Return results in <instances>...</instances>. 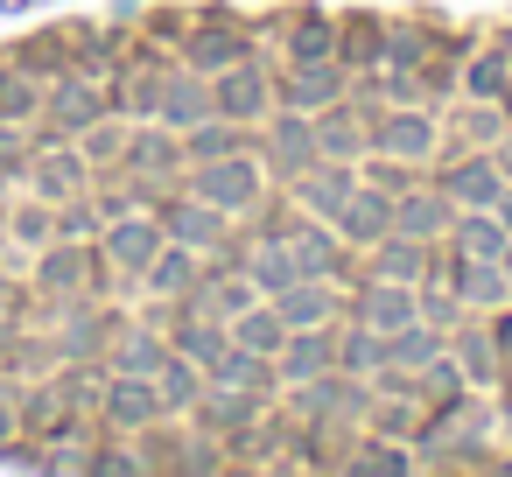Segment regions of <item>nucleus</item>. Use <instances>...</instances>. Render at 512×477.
Here are the masks:
<instances>
[{
  "instance_id": "nucleus-4",
  "label": "nucleus",
  "mask_w": 512,
  "mask_h": 477,
  "mask_svg": "<svg viewBox=\"0 0 512 477\" xmlns=\"http://www.w3.org/2000/svg\"><path fill=\"white\" fill-rule=\"evenodd\" d=\"M386 232H393V204H386L379 190H351L344 211H337V239H351V246H379Z\"/></svg>"
},
{
  "instance_id": "nucleus-22",
  "label": "nucleus",
  "mask_w": 512,
  "mask_h": 477,
  "mask_svg": "<svg viewBox=\"0 0 512 477\" xmlns=\"http://www.w3.org/2000/svg\"><path fill=\"white\" fill-rule=\"evenodd\" d=\"M358 323L407 330V323H414V295H400V288H365V295H358Z\"/></svg>"
},
{
  "instance_id": "nucleus-20",
  "label": "nucleus",
  "mask_w": 512,
  "mask_h": 477,
  "mask_svg": "<svg viewBox=\"0 0 512 477\" xmlns=\"http://www.w3.org/2000/svg\"><path fill=\"white\" fill-rule=\"evenodd\" d=\"M288 253H295V267H302V274H316V281H330V274H337V239H330V232H316V225H302V232L288 239Z\"/></svg>"
},
{
  "instance_id": "nucleus-16",
  "label": "nucleus",
  "mask_w": 512,
  "mask_h": 477,
  "mask_svg": "<svg viewBox=\"0 0 512 477\" xmlns=\"http://www.w3.org/2000/svg\"><path fill=\"white\" fill-rule=\"evenodd\" d=\"M232 344H246V351L274 358V351L288 344V323H281V309H239V316H232Z\"/></svg>"
},
{
  "instance_id": "nucleus-18",
  "label": "nucleus",
  "mask_w": 512,
  "mask_h": 477,
  "mask_svg": "<svg viewBox=\"0 0 512 477\" xmlns=\"http://www.w3.org/2000/svg\"><path fill=\"white\" fill-rule=\"evenodd\" d=\"M449 225V204L442 197H400L393 204V232H407V239H435Z\"/></svg>"
},
{
  "instance_id": "nucleus-42",
  "label": "nucleus",
  "mask_w": 512,
  "mask_h": 477,
  "mask_svg": "<svg viewBox=\"0 0 512 477\" xmlns=\"http://www.w3.org/2000/svg\"><path fill=\"white\" fill-rule=\"evenodd\" d=\"M505 211H512V204H505Z\"/></svg>"
},
{
  "instance_id": "nucleus-6",
  "label": "nucleus",
  "mask_w": 512,
  "mask_h": 477,
  "mask_svg": "<svg viewBox=\"0 0 512 477\" xmlns=\"http://www.w3.org/2000/svg\"><path fill=\"white\" fill-rule=\"evenodd\" d=\"M162 239L204 253V246L225 239V211H218V204H169V211H162Z\"/></svg>"
},
{
  "instance_id": "nucleus-15",
  "label": "nucleus",
  "mask_w": 512,
  "mask_h": 477,
  "mask_svg": "<svg viewBox=\"0 0 512 477\" xmlns=\"http://www.w3.org/2000/svg\"><path fill=\"white\" fill-rule=\"evenodd\" d=\"M36 281H43V295H71V288L85 281V253H78V239H57V246H43V260H36Z\"/></svg>"
},
{
  "instance_id": "nucleus-38",
  "label": "nucleus",
  "mask_w": 512,
  "mask_h": 477,
  "mask_svg": "<svg viewBox=\"0 0 512 477\" xmlns=\"http://www.w3.org/2000/svg\"><path fill=\"white\" fill-rule=\"evenodd\" d=\"M323 57H330V36H323V29L295 36V64H323Z\"/></svg>"
},
{
  "instance_id": "nucleus-12",
  "label": "nucleus",
  "mask_w": 512,
  "mask_h": 477,
  "mask_svg": "<svg viewBox=\"0 0 512 477\" xmlns=\"http://www.w3.org/2000/svg\"><path fill=\"white\" fill-rule=\"evenodd\" d=\"M351 190H358V176H351V169H316V162H309V169L295 176V197H302L309 211H323V218H337Z\"/></svg>"
},
{
  "instance_id": "nucleus-41",
  "label": "nucleus",
  "mask_w": 512,
  "mask_h": 477,
  "mask_svg": "<svg viewBox=\"0 0 512 477\" xmlns=\"http://www.w3.org/2000/svg\"><path fill=\"white\" fill-rule=\"evenodd\" d=\"M498 267H505V281H512V246H505V253H498Z\"/></svg>"
},
{
  "instance_id": "nucleus-23",
  "label": "nucleus",
  "mask_w": 512,
  "mask_h": 477,
  "mask_svg": "<svg viewBox=\"0 0 512 477\" xmlns=\"http://www.w3.org/2000/svg\"><path fill=\"white\" fill-rule=\"evenodd\" d=\"M225 344H232V323H176V344L169 351H183L190 365H211Z\"/></svg>"
},
{
  "instance_id": "nucleus-27",
  "label": "nucleus",
  "mask_w": 512,
  "mask_h": 477,
  "mask_svg": "<svg viewBox=\"0 0 512 477\" xmlns=\"http://www.w3.org/2000/svg\"><path fill=\"white\" fill-rule=\"evenodd\" d=\"M288 281H302V267H295V253H288V246H260V253H253V288H267V295H281Z\"/></svg>"
},
{
  "instance_id": "nucleus-33",
  "label": "nucleus",
  "mask_w": 512,
  "mask_h": 477,
  "mask_svg": "<svg viewBox=\"0 0 512 477\" xmlns=\"http://www.w3.org/2000/svg\"><path fill=\"white\" fill-rule=\"evenodd\" d=\"M456 246H463L470 260H498V253H505V232L484 225V218H463V225H456Z\"/></svg>"
},
{
  "instance_id": "nucleus-39",
  "label": "nucleus",
  "mask_w": 512,
  "mask_h": 477,
  "mask_svg": "<svg viewBox=\"0 0 512 477\" xmlns=\"http://www.w3.org/2000/svg\"><path fill=\"white\" fill-rule=\"evenodd\" d=\"M15 344V316H0V351H8Z\"/></svg>"
},
{
  "instance_id": "nucleus-34",
  "label": "nucleus",
  "mask_w": 512,
  "mask_h": 477,
  "mask_svg": "<svg viewBox=\"0 0 512 477\" xmlns=\"http://www.w3.org/2000/svg\"><path fill=\"white\" fill-rule=\"evenodd\" d=\"M85 155H92V162H120V155H127V134L92 120V127H85Z\"/></svg>"
},
{
  "instance_id": "nucleus-21",
  "label": "nucleus",
  "mask_w": 512,
  "mask_h": 477,
  "mask_svg": "<svg viewBox=\"0 0 512 477\" xmlns=\"http://www.w3.org/2000/svg\"><path fill=\"white\" fill-rule=\"evenodd\" d=\"M197 281V260H190V246H162L155 260H148V288L155 295H183Z\"/></svg>"
},
{
  "instance_id": "nucleus-2",
  "label": "nucleus",
  "mask_w": 512,
  "mask_h": 477,
  "mask_svg": "<svg viewBox=\"0 0 512 477\" xmlns=\"http://www.w3.org/2000/svg\"><path fill=\"white\" fill-rule=\"evenodd\" d=\"M211 113L218 120H260L267 113V78L246 71V64H225L218 85H211Z\"/></svg>"
},
{
  "instance_id": "nucleus-28",
  "label": "nucleus",
  "mask_w": 512,
  "mask_h": 477,
  "mask_svg": "<svg viewBox=\"0 0 512 477\" xmlns=\"http://www.w3.org/2000/svg\"><path fill=\"white\" fill-rule=\"evenodd\" d=\"M393 155H428L435 148V134H428V120L421 113H400V120H386V134H379Z\"/></svg>"
},
{
  "instance_id": "nucleus-24",
  "label": "nucleus",
  "mask_w": 512,
  "mask_h": 477,
  "mask_svg": "<svg viewBox=\"0 0 512 477\" xmlns=\"http://www.w3.org/2000/svg\"><path fill=\"white\" fill-rule=\"evenodd\" d=\"M323 365H330V337H316V323L295 344H281V379H316Z\"/></svg>"
},
{
  "instance_id": "nucleus-37",
  "label": "nucleus",
  "mask_w": 512,
  "mask_h": 477,
  "mask_svg": "<svg viewBox=\"0 0 512 477\" xmlns=\"http://www.w3.org/2000/svg\"><path fill=\"white\" fill-rule=\"evenodd\" d=\"M456 358H463V365L477 372V386L491 379V344H484V337H456Z\"/></svg>"
},
{
  "instance_id": "nucleus-9",
  "label": "nucleus",
  "mask_w": 512,
  "mask_h": 477,
  "mask_svg": "<svg viewBox=\"0 0 512 477\" xmlns=\"http://www.w3.org/2000/svg\"><path fill=\"white\" fill-rule=\"evenodd\" d=\"M176 134H190L197 120H211V85L204 78H162V106H155Z\"/></svg>"
},
{
  "instance_id": "nucleus-7",
  "label": "nucleus",
  "mask_w": 512,
  "mask_h": 477,
  "mask_svg": "<svg viewBox=\"0 0 512 477\" xmlns=\"http://www.w3.org/2000/svg\"><path fill=\"white\" fill-rule=\"evenodd\" d=\"M155 414H162V393H155V379L127 372V379H113V386H106V421H113V428H148Z\"/></svg>"
},
{
  "instance_id": "nucleus-13",
  "label": "nucleus",
  "mask_w": 512,
  "mask_h": 477,
  "mask_svg": "<svg viewBox=\"0 0 512 477\" xmlns=\"http://www.w3.org/2000/svg\"><path fill=\"white\" fill-rule=\"evenodd\" d=\"M155 393H162V414L197 407V400H204V365H190L183 351H169V358H162V372H155Z\"/></svg>"
},
{
  "instance_id": "nucleus-10",
  "label": "nucleus",
  "mask_w": 512,
  "mask_h": 477,
  "mask_svg": "<svg viewBox=\"0 0 512 477\" xmlns=\"http://www.w3.org/2000/svg\"><path fill=\"white\" fill-rule=\"evenodd\" d=\"M134 176H169L176 162H183V141H176V127L169 134H155V127H141V134H127V155H120Z\"/></svg>"
},
{
  "instance_id": "nucleus-32",
  "label": "nucleus",
  "mask_w": 512,
  "mask_h": 477,
  "mask_svg": "<svg viewBox=\"0 0 512 477\" xmlns=\"http://www.w3.org/2000/svg\"><path fill=\"white\" fill-rule=\"evenodd\" d=\"M162 358H169V351H162V344H155L148 330L120 337V372H141V379H155V372H162Z\"/></svg>"
},
{
  "instance_id": "nucleus-25",
  "label": "nucleus",
  "mask_w": 512,
  "mask_h": 477,
  "mask_svg": "<svg viewBox=\"0 0 512 477\" xmlns=\"http://www.w3.org/2000/svg\"><path fill=\"white\" fill-rule=\"evenodd\" d=\"M337 85H344V78H337V71H323V64H302V71H295V78H288V106H295V113H302V106H309V113H316V106H323V99H337Z\"/></svg>"
},
{
  "instance_id": "nucleus-17",
  "label": "nucleus",
  "mask_w": 512,
  "mask_h": 477,
  "mask_svg": "<svg viewBox=\"0 0 512 477\" xmlns=\"http://www.w3.org/2000/svg\"><path fill=\"white\" fill-rule=\"evenodd\" d=\"M379 274H386V281H414V288H421V274H428V253H421V239H407V232H386V239H379Z\"/></svg>"
},
{
  "instance_id": "nucleus-35",
  "label": "nucleus",
  "mask_w": 512,
  "mask_h": 477,
  "mask_svg": "<svg viewBox=\"0 0 512 477\" xmlns=\"http://www.w3.org/2000/svg\"><path fill=\"white\" fill-rule=\"evenodd\" d=\"M386 358H393V365H428V358H435V337L414 323V337H393V344H386Z\"/></svg>"
},
{
  "instance_id": "nucleus-26",
  "label": "nucleus",
  "mask_w": 512,
  "mask_h": 477,
  "mask_svg": "<svg viewBox=\"0 0 512 477\" xmlns=\"http://www.w3.org/2000/svg\"><path fill=\"white\" fill-rule=\"evenodd\" d=\"M449 197H463V204H491L498 197V169L477 155V162H463V169H449Z\"/></svg>"
},
{
  "instance_id": "nucleus-11",
  "label": "nucleus",
  "mask_w": 512,
  "mask_h": 477,
  "mask_svg": "<svg viewBox=\"0 0 512 477\" xmlns=\"http://www.w3.org/2000/svg\"><path fill=\"white\" fill-rule=\"evenodd\" d=\"M29 176H36V197L43 204H71L85 190V162L78 155H29Z\"/></svg>"
},
{
  "instance_id": "nucleus-36",
  "label": "nucleus",
  "mask_w": 512,
  "mask_h": 477,
  "mask_svg": "<svg viewBox=\"0 0 512 477\" xmlns=\"http://www.w3.org/2000/svg\"><path fill=\"white\" fill-rule=\"evenodd\" d=\"M337 358H344V365H365V372H372V365H386V344H372L365 330H351V337L337 344Z\"/></svg>"
},
{
  "instance_id": "nucleus-5",
  "label": "nucleus",
  "mask_w": 512,
  "mask_h": 477,
  "mask_svg": "<svg viewBox=\"0 0 512 477\" xmlns=\"http://www.w3.org/2000/svg\"><path fill=\"white\" fill-rule=\"evenodd\" d=\"M155 253H162V225L155 218H113L106 225V260H120L127 274H148Z\"/></svg>"
},
{
  "instance_id": "nucleus-40",
  "label": "nucleus",
  "mask_w": 512,
  "mask_h": 477,
  "mask_svg": "<svg viewBox=\"0 0 512 477\" xmlns=\"http://www.w3.org/2000/svg\"><path fill=\"white\" fill-rule=\"evenodd\" d=\"M8 435H15V414H8V407H0V442H8Z\"/></svg>"
},
{
  "instance_id": "nucleus-30",
  "label": "nucleus",
  "mask_w": 512,
  "mask_h": 477,
  "mask_svg": "<svg viewBox=\"0 0 512 477\" xmlns=\"http://www.w3.org/2000/svg\"><path fill=\"white\" fill-rule=\"evenodd\" d=\"M232 148H239V134H232V127H211V120H197V127L183 134V155H190V162H211V155H232Z\"/></svg>"
},
{
  "instance_id": "nucleus-31",
  "label": "nucleus",
  "mask_w": 512,
  "mask_h": 477,
  "mask_svg": "<svg viewBox=\"0 0 512 477\" xmlns=\"http://www.w3.org/2000/svg\"><path fill=\"white\" fill-rule=\"evenodd\" d=\"M50 218H57L50 204H22V211H8V232H15L22 246H50V239H57V225H50Z\"/></svg>"
},
{
  "instance_id": "nucleus-3",
  "label": "nucleus",
  "mask_w": 512,
  "mask_h": 477,
  "mask_svg": "<svg viewBox=\"0 0 512 477\" xmlns=\"http://www.w3.org/2000/svg\"><path fill=\"white\" fill-rule=\"evenodd\" d=\"M267 162H274V169H288V176H302L309 162H323L316 127H309L302 113H281V120H274V134H267Z\"/></svg>"
},
{
  "instance_id": "nucleus-19",
  "label": "nucleus",
  "mask_w": 512,
  "mask_h": 477,
  "mask_svg": "<svg viewBox=\"0 0 512 477\" xmlns=\"http://www.w3.org/2000/svg\"><path fill=\"white\" fill-rule=\"evenodd\" d=\"M505 288H512V281H505L498 260H470V253H463V267H456V295H463V302H505Z\"/></svg>"
},
{
  "instance_id": "nucleus-1",
  "label": "nucleus",
  "mask_w": 512,
  "mask_h": 477,
  "mask_svg": "<svg viewBox=\"0 0 512 477\" xmlns=\"http://www.w3.org/2000/svg\"><path fill=\"white\" fill-rule=\"evenodd\" d=\"M43 113L57 120V134H85L92 120H106V92H99L92 78H57V85L43 92Z\"/></svg>"
},
{
  "instance_id": "nucleus-29",
  "label": "nucleus",
  "mask_w": 512,
  "mask_h": 477,
  "mask_svg": "<svg viewBox=\"0 0 512 477\" xmlns=\"http://www.w3.org/2000/svg\"><path fill=\"white\" fill-rule=\"evenodd\" d=\"M239 57H246V43H239V36H225V29L190 43V64H197V71H225V64H239Z\"/></svg>"
},
{
  "instance_id": "nucleus-8",
  "label": "nucleus",
  "mask_w": 512,
  "mask_h": 477,
  "mask_svg": "<svg viewBox=\"0 0 512 477\" xmlns=\"http://www.w3.org/2000/svg\"><path fill=\"white\" fill-rule=\"evenodd\" d=\"M253 190H260V176H253V169H239V162H204V169H197V197H204V204H218V211L253 204Z\"/></svg>"
},
{
  "instance_id": "nucleus-14",
  "label": "nucleus",
  "mask_w": 512,
  "mask_h": 477,
  "mask_svg": "<svg viewBox=\"0 0 512 477\" xmlns=\"http://www.w3.org/2000/svg\"><path fill=\"white\" fill-rule=\"evenodd\" d=\"M43 113V78L22 64H0V120H36Z\"/></svg>"
}]
</instances>
